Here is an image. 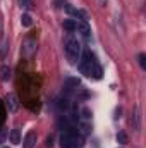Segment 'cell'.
<instances>
[{
	"label": "cell",
	"mask_w": 146,
	"mask_h": 148,
	"mask_svg": "<svg viewBox=\"0 0 146 148\" xmlns=\"http://www.w3.org/2000/svg\"><path fill=\"white\" fill-rule=\"evenodd\" d=\"M79 69L81 73L89 76V77H95V79H102V67L98 66V62L95 60V55L86 48L83 52V60L79 64Z\"/></svg>",
	"instance_id": "obj_1"
},
{
	"label": "cell",
	"mask_w": 146,
	"mask_h": 148,
	"mask_svg": "<svg viewBox=\"0 0 146 148\" xmlns=\"http://www.w3.org/2000/svg\"><path fill=\"white\" fill-rule=\"evenodd\" d=\"M60 145H62V148H79L83 147V138L76 134V131L72 127H69L60 136Z\"/></svg>",
	"instance_id": "obj_2"
},
{
	"label": "cell",
	"mask_w": 146,
	"mask_h": 148,
	"mask_svg": "<svg viewBox=\"0 0 146 148\" xmlns=\"http://www.w3.org/2000/svg\"><path fill=\"white\" fill-rule=\"evenodd\" d=\"M79 53H81V45L76 38H69L65 41V55L69 59V62L76 64V60L79 59Z\"/></svg>",
	"instance_id": "obj_3"
},
{
	"label": "cell",
	"mask_w": 146,
	"mask_h": 148,
	"mask_svg": "<svg viewBox=\"0 0 146 148\" xmlns=\"http://www.w3.org/2000/svg\"><path fill=\"white\" fill-rule=\"evenodd\" d=\"M7 107H9V112H17L19 109V102H17V97L14 95V93H9L7 95Z\"/></svg>",
	"instance_id": "obj_4"
},
{
	"label": "cell",
	"mask_w": 146,
	"mask_h": 148,
	"mask_svg": "<svg viewBox=\"0 0 146 148\" xmlns=\"http://www.w3.org/2000/svg\"><path fill=\"white\" fill-rule=\"evenodd\" d=\"M76 29L83 35L84 38L89 36V33H91V29H89V26H88V23L86 21H81V23H76Z\"/></svg>",
	"instance_id": "obj_5"
},
{
	"label": "cell",
	"mask_w": 146,
	"mask_h": 148,
	"mask_svg": "<svg viewBox=\"0 0 146 148\" xmlns=\"http://www.w3.org/2000/svg\"><path fill=\"white\" fill-rule=\"evenodd\" d=\"M36 143V134L35 133H28L24 138V148H33Z\"/></svg>",
	"instance_id": "obj_6"
},
{
	"label": "cell",
	"mask_w": 146,
	"mask_h": 148,
	"mask_svg": "<svg viewBox=\"0 0 146 148\" xmlns=\"http://www.w3.org/2000/svg\"><path fill=\"white\" fill-rule=\"evenodd\" d=\"M65 10L71 14V16H76V17H81V19H86V12L84 10H77V9H74V7H71V5H67L65 7Z\"/></svg>",
	"instance_id": "obj_7"
},
{
	"label": "cell",
	"mask_w": 146,
	"mask_h": 148,
	"mask_svg": "<svg viewBox=\"0 0 146 148\" xmlns=\"http://www.w3.org/2000/svg\"><path fill=\"white\" fill-rule=\"evenodd\" d=\"M9 138H10V143L19 145V143H21V134H19V129H12V131H10V134H9Z\"/></svg>",
	"instance_id": "obj_8"
},
{
	"label": "cell",
	"mask_w": 146,
	"mask_h": 148,
	"mask_svg": "<svg viewBox=\"0 0 146 148\" xmlns=\"http://www.w3.org/2000/svg\"><path fill=\"white\" fill-rule=\"evenodd\" d=\"M64 29L69 31V33L76 31V21H72V19H65V21H64Z\"/></svg>",
	"instance_id": "obj_9"
},
{
	"label": "cell",
	"mask_w": 146,
	"mask_h": 148,
	"mask_svg": "<svg viewBox=\"0 0 146 148\" xmlns=\"http://www.w3.org/2000/svg\"><path fill=\"white\" fill-rule=\"evenodd\" d=\"M21 24L26 26V28H29V26L33 24V17H31L29 14H23V16H21Z\"/></svg>",
	"instance_id": "obj_10"
},
{
	"label": "cell",
	"mask_w": 146,
	"mask_h": 148,
	"mask_svg": "<svg viewBox=\"0 0 146 148\" xmlns=\"http://www.w3.org/2000/svg\"><path fill=\"white\" fill-rule=\"evenodd\" d=\"M0 74H2V79H3V81H9V79H10V69H9L7 66H2Z\"/></svg>",
	"instance_id": "obj_11"
},
{
	"label": "cell",
	"mask_w": 146,
	"mask_h": 148,
	"mask_svg": "<svg viewBox=\"0 0 146 148\" xmlns=\"http://www.w3.org/2000/svg\"><path fill=\"white\" fill-rule=\"evenodd\" d=\"M65 84H67V86H76V88H77V86L81 84V81H79L77 77H67V79H65Z\"/></svg>",
	"instance_id": "obj_12"
},
{
	"label": "cell",
	"mask_w": 146,
	"mask_h": 148,
	"mask_svg": "<svg viewBox=\"0 0 146 148\" xmlns=\"http://www.w3.org/2000/svg\"><path fill=\"white\" fill-rule=\"evenodd\" d=\"M117 141H119V143H120V145H124V143H127V134H126V133H122V131H120V133H119V134H117Z\"/></svg>",
	"instance_id": "obj_13"
},
{
	"label": "cell",
	"mask_w": 146,
	"mask_h": 148,
	"mask_svg": "<svg viewBox=\"0 0 146 148\" xmlns=\"http://www.w3.org/2000/svg\"><path fill=\"white\" fill-rule=\"evenodd\" d=\"M138 59H139V66H141L143 69H146V55H145V53H139V57H138Z\"/></svg>",
	"instance_id": "obj_14"
},
{
	"label": "cell",
	"mask_w": 146,
	"mask_h": 148,
	"mask_svg": "<svg viewBox=\"0 0 146 148\" xmlns=\"http://www.w3.org/2000/svg\"><path fill=\"white\" fill-rule=\"evenodd\" d=\"M19 5L24 7V9H28V7L31 5V0H19Z\"/></svg>",
	"instance_id": "obj_15"
},
{
	"label": "cell",
	"mask_w": 146,
	"mask_h": 148,
	"mask_svg": "<svg viewBox=\"0 0 146 148\" xmlns=\"http://www.w3.org/2000/svg\"><path fill=\"white\" fill-rule=\"evenodd\" d=\"M59 107H60V109H67V107H69V102H67V100H60V102H59Z\"/></svg>",
	"instance_id": "obj_16"
},
{
	"label": "cell",
	"mask_w": 146,
	"mask_h": 148,
	"mask_svg": "<svg viewBox=\"0 0 146 148\" xmlns=\"http://www.w3.org/2000/svg\"><path fill=\"white\" fill-rule=\"evenodd\" d=\"M83 115H84V119H89L91 117V110L89 109H83Z\"/></svg>",
	"instance_id": "obj_17"
},
{
	"label": "cell",
	"mask_w": 146,
	"mask_h": 148,
	"mask_svg": "<svg viewBox=\"0 0 146 148\" xmlns=\"http://www.w3.org/2000/svg\"><path fill=\"white\" fill-rule=\"evenodd\" d=\"M52 145H53V138L48 136V138H46V147H52Z\"/></svg>",
	"instance_id": "obj_18"
},
{
	"label": "cell",
	"mask_w": 146,
	"mask_h": 148,
	"mask_svg": "<svg viewBox=\"0 0 146 148\" xmlns=\"http://www.w3.org/2000/svg\"><path fill=\"white\" fill-rule=\"evenodd\" d=\"M3 136H5V131H2V133H0V141L3 140Z\"/></svg>",
	"instance_id": "obj_19"
}]
</instances>
